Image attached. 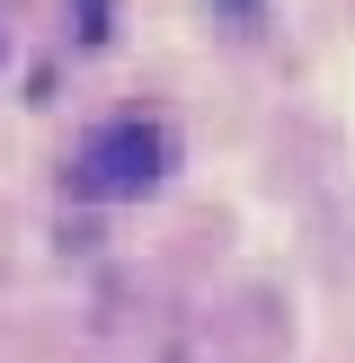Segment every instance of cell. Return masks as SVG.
<instances>
[{
  "instance_id": "obj_1",
  "label": "cell",
  "mask_w": 355,
  "mask_h": 363,
  "mask_svg": "<svg viewBox=\"0 0 355 363\" xmlns=\"http://www.w3.org/2000/svg\"><path fill=\"white\" fill-rule=\"evenodd\" d=\"M160 169H169V142H160V124H106V133H89L80 151V186L106 195V204H124V195H151Z\"/></svg>"
}]
</instances>
